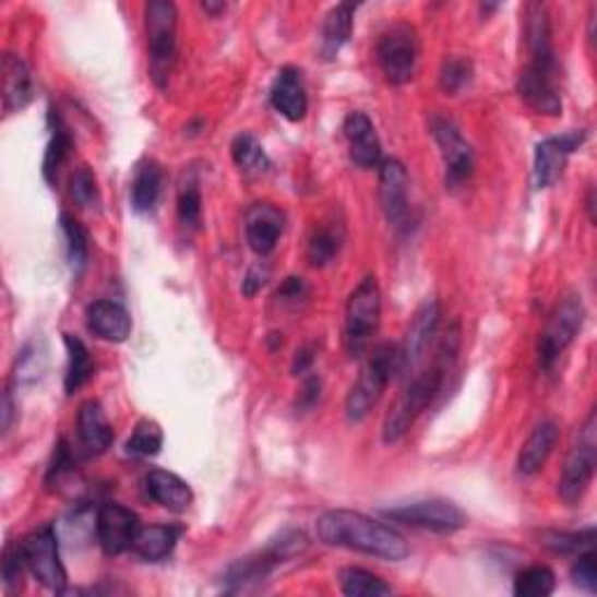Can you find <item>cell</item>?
I'll return each instance as SVG.
<instances>
[{"instance_id": "50", "label": "cell", "mask_w": 597, "mask_h": 597, "mask_svg": "<svg viewBox=\"0 0 597 597\" xmlns=\"http://www.w3.org/2000/svg\"><path fill=\"white\" fill-rule=\"evenodd\" d=\"M203 10L211 12V14H219V12L227 10V5L225 3H203Z\"/></svg>"}, {"instance_id": "46", "label": "cell", "mask_w": 597, "mask_h": 597, "mask_svg": "<svg viewBox=\"0 0 597 597\" xmlns=\"http://www.w3.org/2000/svg\"><path fill=\"white\" fill-rule=\"evenodd\" d=\"M266 280H268V268L266 266L264 268L262 266L250 268L246 280H243V295L246 297H254L266 285Z\"/></svg>"}, {"instance_id": "45", "label": "cell", "mask_w": 597, "mask_h": 597, "mask_svg": "<svg viewBox=\"0 0 597 597\" xmlns=\"http://www.w3.org/2000/svg\"><path fill=\"white\" fill-rule=\"evenodd\" d=\"M322 397V381L318 377H309L303 381L301 390H299V395H297V411L306 414V411H311V408H315V404L320 402Z\"/></svg>"}, {"instance_id": "44", "label": "cell", "mask_w": 597, "mask_h": 597, "mask_svg": "<svg viewBox=\"0 0 597 597\" xmlns=\"http://www.w3.org/2000/svg\"><path fill=\"white\" fill-rule=\"evenodd\" d=\"M311 297V289L306 285L303 278H287L280 289L276 292V301L285 309H299L301 303H306V299Z\"/></svg>"}, {"instance_id": "9", "label": "cell", "mask_w": 597, "mask_h": 597, "mask_svg": "<svg viewBox=\"0 0 597 597\" xmlns=\"http://www.w3.org/2000/svg\"><path fill=\"white\" fill-rule=\"evenodd\" d=\"M383 516L416 527V530H428V533H439V535H451L463 530L467 525V514L457 504L449 500H414V502H402L383 511Z\"/></svg>"}, {"instance_id": "21", "label": "cell", "mask_w": 597, "mask_h": 597, "mask_svg": "<svg viewBox=\"0 0 597 597\" xmlns=\"http://www.w3.org/2000/svg\"><path fill=\"white\" fill-rule=\"evenodd\" d=\"M344 135L348 141L350 162L360 168H373L381 164V139L371 119L355 110L344 119Z\"/></svg>"}, {"instance_id": "7", "label": "cell", "mask_w": 597, "mask_h": 597, "mask_svg": "<svg viewBox=\"0 0 597 597\" xmlns=\"http://www.w3.org/2000/svg\"><path fill=\"white\" fill-rule=\"evenodd\" d=\"M381 325V287L377 276H367L357 285L346 303V327H344V344L353 360L369 350L371 338Z\"/></svg>"}, {"instance_id": "13", "label": "cell", "mask_w": 597, "mask_h": 597, "mask_svg": "<svg viewBox=\"0 0 597 597\" xmlns=\"http://www.w3.org/2000/svg\"><path fill=\"white\" fill-rule=\"evenodd\" d=\"M430 133L439 147L443 159V170H446V190H457L463 187L474 174V152L459 127L449 117H432Z\"/></svg>"}, {"instance_id": "35", "label": "cell", "mask_w": 597, "mask_h": 597, "mask_svg": "<svg viewBox=\"0 0 597 597\" xmlns=\"http://www.w3.org/2000/svg\"><path fill=\"white\" fill-rule=\"evenodd\" d=\"M201 190L199 180L194 174L182 178L180 190H178V222L180 227L187 231H199L201 229Z\"/></svg>"}, {"instance_id": "27", "label": "cell", "mask_w": 597, "mask_h": 597, "mask_svg": "<svg viewBox=\"0 0 597 597\" xmlns=\"http://www.w3.org/2000/svg\"><path fill=\"white\" fill-rule=\"evenodd\" d=\"M164 170L155 159H145L139 164L131 180V208L135 213H152L157 208V201L162 196Z\"/></svg>"}, {"instance_id": "5", "label": "cell", "mask_w": 597, "mask_h": 597, "mask_svg": "<svg viewBox=\"0 0 597 597\" xmlns=\"http://www.w3.org/2000/svg\"><path fill=\"white\" fill-rule=\"evenodd\" d=\"M306 549H309V537L299 530H283L276 539L266 544L264 551L236 560L234 565H229V570L225 572L227 590L238 593L262 584L266 576L273 574V570H278L283 562L301 556Z\"/></svg>"}, {"instance_id": "6", "label": "cell", "mask_w": 597, "mask_h": 597, "mask_svg": "<svg viewBox=\"0 0 597 597\" xmlns=\"http://www.w3.org/2000/svg\"><path fill=\"white\" fill-rule=\"evenodd\" d=\"M150 77L166 89L178 52V8L170 0H150L145 5Z\"/></svg>"}, {"instance_id": "36", "label": "cell", "mask_w": 597, "mask_h": 597, "mask_svg": "<svg viewBox=\"0 0 597 597\" xmlns=\"http://www.w3.org/2000/svg\"><path fill=\"white\" fill-rule=\"evenodd\" d=\"M71 150H73L71 133H68V129L61 124V119L57 117V127L52 131V141H49V145H47L45 162H43V176L49 184L57 182L61 168L65 166L68 157H71Z\"/></svg>"}, {"instance_id": "26", "label": "cell", "mask_w": 597, "mask_h": 597, "mask_svg": "<svg viewBox=\"0 0 597 597\" xmlns=\"http://www.w3.org/2000/svg\"><path fill=\"white\" fill-rule=\"evenodd\" d=\"M357 5L355 3H338L334 5L325 22H322L320 33V55L327 61H334L341 49H344L353 36V16Z\"/></svg>"}, {"instance_id": "24", "label": "cell", "mask_w": 597, "mask_h": 597, "mask_svg": "<svg viewBox=\"0 0 597 597\" xmlns=\"http://www.w3.org/2000/svg\"><path fill=\"white\" fill-rule=\"evenodd\" d=\"M87 327L108 344H124L131 336L133 322L129 311L117 301H94L87 309Z\"/></svg>"}, {"instance_id": "4", "label": "cell", "mask_w": 597, "mask_h": 597, "mask_svg": "<svg viewBox=\"0 0 597 597\" xmlns=\"http://www.w3.org/2000/svg\"><path fill=\"white\" fill-rule=\"evenodd\" d=\"M402 373L404 360L397 344H381L373 348L346 397V418L350 422H362L383 397L385 387Z\"/></svg>"}, {"instance_id": "20", "label": "cell", "mask_w": 597, "mask_h": 597, "mask_svg": "<svg viewBox=\"0 0 597 597\" xmlns=\"http://www.w3.org/2000/svg\"><path fill=\"white\" fill-rule=\"evenodd\" d=\"M115 441L112 425L96 399H87L77 411V446L84 457L104 455Z\"/></svg>"}, {"instance_id": "31", "label": "cell", "mask_w": 597, "mask_h": 597, "mask_svg": "<svg viewBox=\"0 0 597 597\" xmlns=\"http://www.w3.org/2000/svg\"><path fill=\"white\" fill-rule=\"evenodd\" d=\"M59 225H61V234H63V241H65L68 264H71V268L75 271V276H80V273L87 268V262H89V234L73 215H68V213L61 215Z\"/></svg>"}, {"instance_id": "1", "label": "cell", "mask_w": 597, "mask_h": 597, "mask_svg": "<svg viewBox=\"0 0 597 597\" xmlns=\"http://www.w3.org/2000/svg\"><path fill=\"white\" fill-rule=\"evenodd\" d=\"M318 537L322 544L336 546V549L357 551L387 562H402L408 556V544L395 527L350 509L325 511L318 518Z\"/></svg>"}, {"instance_id": "29", "label": "cell", "mask_w": 597, "mask_h": 597, "mask_svg": "<svg viewBox=\"0 0 597 597\" xmlns=\"http://www.w3.org/2000/svg\"><path fill=\"white\" fill-rule=\"evenodd\" d=\"M344 225L338 222H322L318 225L309 238V246H306V258H309V264L313 268H325L330 266L336 258L341 248H344Z\"/></svg>"}, {"instance_id": "30", "label": "cell", "mask_w": 597, "mask_h": 597, "mask_svg": "<svg viewBox=\"0 0 597 597\" xmlns=\"http://www.w3.org/2000/svg\"><path fill=\"white\" fill-rule=\"evenodd\" d=\"M63 344L68 350V369H65V395H75V392L87 385L94 379V360L89 348L84 346V341L73 336V334H63Z\"/></svg>"}, {"instance_id": "28", "label": "cell", "mask_w": 597, "mask_h": 597, "mask_svg": "<svg viewBox=\"0 0 597 597\" xmlns=\"http://www.w3.org/2000/svg\"><path fill=\"white\" fill-rule=\"evenodd\" d=\"M180 535H182V527H176V525L141 527L133 541V551L135 556H141L147 562H162L174 553Z\"/></svg>"}, {"instance_id": "12", "label": "cell", "mask_w": 597, "mask_h": 597, "mask_svg": "<svg viewBox=\"0 0 597 597\" xmlns=\"http://www.w3.org/2000/svg\"><path fill=\"white\" fill-rule=\"evenodd\" d=\"M379 63L385 80L390 84H402L411 82L418 68V57H420V43H418V33L411 24L397 22L392 24L379 40Z\"/></svg>"}, {"instance_id": "14", "label": "cell", "mask_w": 597, "mask_h": 597, "mask_svg": "<svg viewBox=\"0 0 597 597\" xmlns=\"http://www.w3.org/2000/svg\"><path fill=\"white\" fill-rule=\"evenodd\" d=\"M588 141L586 129H572L562 135H551V139H544L535 147V170H533V182L535 190H549L553 187L562 170L568 166V159L574 155L576 150H582Z\"/></svg>"}, {"instance_id": "16", "label": "cell", "mask_w": 597, "mask_h": 597, "mask_svg": "<svg viewBox=\"0 0 597 597\" xmlns=\"http://www.w3.org/2000/svg\"><path fill=\"white\" fill-rule=\"evenodd\" d=\"M379 194L390 225L404 229L411 206H408V174L399 159H385L379 164Z\"/></svg>"}, {"instance_id": "39", "label": "cell", "mask_w": 597, "mask_h": 597, "mask_svg": "<svg viewBox=\"0 0 597 597\" xmlns=\"http://www.w3.org/2000/svg\"><path fill=\"white\" fill-rule=\"evenodd\" d=\"M474 75V65L465 57H449L441 65L439 73V87L443 94L455 96L457 92H463L469 80Z\"/></svg>"}, {"instance_id": "3", "label": "cell", "mask_w": 597, "mask_h": 597, "mask_svg": "<svg viewBox=\"0 0 597 597\" xmlns=\"http://www.w3.org/2000/svg\"><path fill=\"white\" fill-rule=\"evenodd\" d=\"M525 55L527 61L521 68L516 82L521 98L535 112L546 117H558L562 112V73L556 59L553 38L525 43Z\"/></svg>"}, {"instance_id": "34", "label": "cell", "mask_w": 597, "mask_h": 597, "mask_svg": "<svg viewBox=\"0 0 597 597\" xmlns=\"http://www.w3.org/2000/svg\"><path fill=\"white\" fill-rule=\"evenodd\" d=\"M595 527H586V530H549L541 535V546L546 549L560 553V556H578L584 551L595 549Z\"/></svg>"}, {"instance_id": "41", "label": "cell", "mask_w": 597, "mask_h": 597, "mask_svg": "<svg viewBox=\"0 0 597 597\" xmlns=\"http://www.w3.org/2000/svg\"><path fill=\"white\" fill-rule=\"evenodd\" d=\"M570 574H572V584L574 586L595 595L597 593V556H595V549L578 553Z\"/></svg>"}, {"instance_id": "11", "label": "cell", "mask_w": 597, "mask_h": 597, "mask_svg": "<svg viewBox=\"0 0 597 597\" xmlns=\"http://www.w3.org/2000/svg\"><path fill=\"white\" fill-rule=\"evenodd\" d=\"M22 551L26 560V570L33 574L36 582H40L47 590L63 593L68 586V574L61 562L59 537L52 523L40 525L33 530L24 541Z\"/></svg>"}, {"instance_id": "49", "label": "cell", "mask_w": 597, "mask_h": 597, "mask_svg": "<svg viewBox=\"0 0 597 597\" xmlns=\"http://www.w3.org/2000/svg\"><path fill=\"white\" fill-rule=\"evenodd\" d=\"M586 211H588L590 222H595V192L593 190L588 192V199H586Z\"/></svg>"}, {"instance_id": "47", "label": "cell", "mask_w": 597, "mask_h": 597, "mask_svg": "<svg viewBox=\"0 0 597 597\" xmlns=\"http://www.w3.org/2000/svg\"><path fill=\"white\" fill-rule=\"evenodd\" d=\"M315 362V350L311 346H306V348H299L297 355H295V362H292V371L297 373H306L311 369V365Z\"/></svg>"}, {"instance_id": "40", "label": "cell", "mask_w": 597, "mask_h": 597, "mask_svg": "<svg viewBox=\"0 0 597 597\" xmlns=\"http://www.w3.org/2000/svg\"><path fill=\"white\" fill-rule=\"evenodd\" d=\"M71 196L80 208H89L98 203V182L89 166H80L71 176Z\"/></svg>"}, {"instance_id": "25", "label": "cell", "mask_w": 597, "mask_h": 597, "mask_svg": "<svg viewBox=\"0 0 597 597\" xmlns=\"http://www.w3.org/2000/svg\"><path fill=\"white\" fill-rule=\"evenodd\" d=\"M560 439V428L553 420H544L525 439L523 449L518 453V474L521 476H535L549 463V457Z\"/></svg>"}, {"instance_id": "23", "label": "cell", "mask_w": 597, "mask_h": 597, "mask_svg": "<svg viewBox=\"0 0 597 597\" xmlns=\"http://www.w3.org/2000/svg\"><path fill=\"white\" fill-rule=\"evenodd\" d=\"M0 82H3V110L5 115L24 110L33 100V77L22 57L3 55L0 63Z\"/></svg>"}, {"instance_id": "33", "label": "cell", "mask_w": 597, "mask_h": 597, "mask_svg": "<svg viewBox=\"0 0 597 597\" xmlns=\"http://www.w3.org/2000/svg\"><path fill=\"white\" fill-rule=\"evenodd\" d=\"M231 157L234 164L243 170V174H266L271 168V159L266 155V150L262 147V143L254 139L252 133H241L236 135L231 143Z\"/></svg>"}, {"instance_id": "32", "label": "cell", "mask_w": 597, "mask_h": 597, "mask_svg": "<svg viewBox=\"0 0 597 597\" xmlns=\"http://www.w3.org/2000/svg\"><path fill=\"white\" fill-rule=\"evenodd\" d=\"M338 584H341V593L348 597H381L392 593V586H387L379 574L362 568L341 570Z\"/></svg>"}, {"instance_id": "43", "label": "cell", "mask_w": 597, "mask_h": 597, "mask_svg": "<svg viewBox=\"0 0 597 597\" xmlns=\"http://www.w3.org/2000/svg\"><path fill=\"white\" fill-rule=\"evenodd\" d=\"M45 371V353L36 344H28L16 360V381L36 383Z\"/></svg>"}, {"instance_id": "48", "label": "cell", "mask_w": 597, "mask_h": 597, "mask_svg": "<svg viewBox=\"0 0 597 597\" xmlns=\"http://www.w3.org/2000/svg\"><path fill=\"white\" fill-rule=\"evenodd\" d=\"M12 411H14V406H12V395H10V392H5V395H3V432H8V430H10Z\"/></svg>"}, {"instance_id": "18", "label": "cell", "mask_w": 597, "mask_h": 597, "mask_svg": "<svg viewBox=\"0 0 597 597\" xmlns=\"http://www.w3.org/2000/svg\"><path fill=\"white\" fill-rule=\"evenodd\" d=\"M285 231V215L273 203H254L246 213L248 246L260 258H268L276 250Z\"/></svg>"}, {"instance_id": "19", "label": "cell", "mask_w": 597, "mask_h": 597, "mask_svg": "<svg viewBox=\"0 0 597 597\" xmlns=\"http://www.w3.org/2000/svg\"><path fill=\"white\" fill-rule=\"evenodd\" d=\"M268 98L273 110L283 115L287 122H301L306 112H309V94H306V84L299 68H280L276 80L271 84Z\"/></svg>"}, {"instance_id": "38", "label": "cell", "mask_w": 597, "mask_h": 597, "mask_svg": "<svg viewBox=\"0 0 597 597\" xmlns=\"http://www.w3.org/2000/svg\"><path fill=\"white\" fill-rule=\"evenodd\" d=\"M556 590V574L546 565H533L523 570L514 582L516 597H549Z\"/></svg>"}, {"instance_id": "2", "label": "cell", "mask_w": 597, "mask_h": 597, "mask_svg": "<svg viewBox=\"0 0 597 597\" xmlns=\"http://www.w3.org/2000/svg\"><path fill=\"white\" fill-rule=\"evenodd\" d=\"M455 353H457V332L443 338L441 350H439V362L432 369L420 371L418 377L404 387V392L395 399V404L390 406L383 422L385 443H397L408 430L414 428L416 420L428 411L430 404L441 392L449 365L455 360Z\"/></svg>"}, {"instance_id": "8", "label": "cell", "mask_w": 597, "mask_h": 597, "mask_svg": "<svg viewBox=\"0 0 597 597\" xmlns=\"http://www.w3.org/2000/svg\"><path fill=\"white\" fill-rule=\"evenodd\" d=\"M586 320L584 301L578 295H568L546 320V327L537 344V362L541 371H553L560 357L574 344Z\"/></svg>"}, {"instance_id": "10", "label": "cell", "mask_w": 597, "mask_h": 597, "mask_svg": "<svg viewBox=\"0 0 597 597\" xmlns=\"http://www.w3.org/2000/svg\"><path fill=\"white\" fill-rule=\"evenodd\" d=\"M597 465V443H595V414L588 416L586 428L582 432L570 455L565 457V465L558 476V498L568 506H576L588 492Z\"/></svg>"}, {"instance_id": "42", "label": "cell", "mask_w": 597, "mask_h": 597, "mask_svg": "<svg viewBox=\"0 0 597 597\" xmlns=\"http://www.w3.org/2000/svg\"><path fill=\"white\" fill-rule=\"evenodd\" d=\"M26 570V560L22 551V541L8 544L3 551V584L8 590L22 588V576Z\"/></svg>"}, {"instance_id": "17", "label": "cell", "mask_w": 597, "mask_h": 597, "mask_svg": "<svg viewBox=\"0 0 597 597\" xmlns=\"http://www.w3.org/2000/svg\"><path fill=\"white\" fill-rule=\"evenodd\" d=\"M439 322H441L439 303L434 299L420 303V309L411 318V325H408L406 330L404 344L399 346L402 360H404V373L414 371L422 362V357L428 355L432 341L439 332Z\"/></svg>"}, {"instance_id": "37", "label": "cell", "mask_w": 597, "mask_h": 597, "mask_svg": "<svg viewBox=\"0 0 597 597\" xmlns=\"http://www.w3.org/2000/svg\"><path fill=\"white\" fill-rule=\"evenodd\" d=\"M164 446V432L159 428L157 420L143 418L139 425L133 428V434L127 441V455L131 457H155L159 455Z\"/></svg>"}, {"instance_id": "22", "label": "cell", "mask_w": 597, "mask_h": 597, "mask_svg": "<svg viewBox=\"0 0 597 597\" xmlns=\"http://www.w3.org/2000/svg\"><path fill=\"white\" fill-rule=\"evenodd\" d=\"M145 490L150 500H155L174 514H184L194 504V492L190 483L182 481L178 474L166 469H150L145 476Z\"/></svg>"}, {"instance_id": "15", "label": "cell", "mask_w": 597, "mask_h": 597, "mask_svg": "<svg viewBox=\"0 0 597 597\" xmlns=\"http://www.w3.org/2000/svg\"><path fill=\"white\" fill-rule=\"evenodd\" d=\"M139 530L141 521L131 509L117 502L100 504L96 514V537L106 556H122L124 551L133 549Z\"/></svg>"}]
</instances>
